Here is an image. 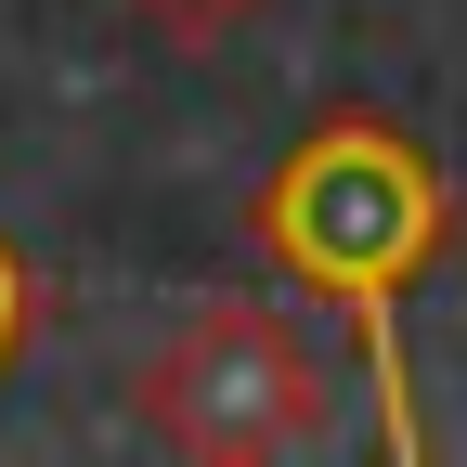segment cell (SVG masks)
Segmentation results:
<instances>
[{"instance_id":"cell-2","label":"cell","mask_w":467,"mask_h":467,"mask_svg":"<svg viewBox=\"0 0 467 467\" xmlns=\"http://www.w3.org/2000/svg\"><path fill=\"white\" fill-rule=\"evenodd\" d=\"M143 416L208 467H273L337 429V364L273 299H195L143 350Z\"/></svg>"},{"instance_id":"cell-3","label":"cell","mask_w":467,"mask_h":467,"mask_svg":"<svg viewBox=\"0 0 467 467\" xmlns=\"http://www.w3.org/2000/svg\"><path fill=\"white\" fill-rule=\"evenodd\" d=\"M117 14H143L156 39H182V52H208V39H234V26H247L260 0H117Z\"/></svg>"},{"instance_id":"cell-4","label":"cell","mask_w":467,"mask_h":467,"mask_svg":"<svg viewBox=\"0 0 467 467\" xmlns=\"http://www.w3.org/2000/svg\"><path fill=\"white\" fill-rule=\"evenodd\" d=\"M39 325V285H26V260L14 247H0V364H14V337Z\"/></svg>"},{"instance_id":"cell-1","label":"cell","mask_w":467,"mask_h":467,"mask_svg":"<svg viewBox=\"0 0 467 467\" xmlns=\"http://www.w3.org/2000/svg\"><path fill=\"white\" fill-rule=\"evenodd\" d=\"M441 234H454V195H441L429 143H402L389 117H325V130H299L285 169L260 182V247L299 273L312 299L350 312L389 454H429V416H416V389H402V285L441 260Z\"/></svg>"}]
</instances>
